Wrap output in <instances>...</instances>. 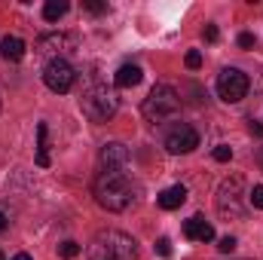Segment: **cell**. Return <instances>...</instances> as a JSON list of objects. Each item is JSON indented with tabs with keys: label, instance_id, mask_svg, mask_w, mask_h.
Instances as JSON below:
<instances>
[{
	"label": "cell",
	"instance_id": "1",
	"mask_svg": "<svg viewBox=\"0 0 263 260\" xmlns=\"http://www.w3.org/2000/svg\"><path fill=\"white\" fill-rule=\"evenodd\" d=\"M92 193H95V202L104 211H117L120 214V211H129L132 205L138 202L141 187H138V181H132L123 169H101V175L92 184Z\"/></svg>",
	"mask_w": 263,
	"mask_h": 260
},
{
	"label": "cell",
	"instance_id": "2",
	"mask_svg": "<svg viewBox=\"0 0 263 260\" xmlns=\"http://www.w3.org/2000/svg\"><path fill=\"white\" fill-rule=\"evenodd\" d=\"M89 260H135L138 257V242L123 230H101L86 248Z\"/></svg>",
	"mask_w": 263,
	"mask_h": 260
},
{
	"label": "cell",
	"instance_id": "3",
	"mask_svg": "<svg viewBox=\"0 0 263 260\" xmlns=\"http://www.w3.org/2000/svg\"><path fill=\"white\" fill-rule=\"evenodd\" d=\"M80 107H83V117H86V120H92V123H107V120L117 114L120 98H117V92H114V89H107V86L95 83V86H89V89L83 92Z\"/></svg>",
	"mask_w": 263,
	"mask_h": 260
},
{
	"label": "cell",
	"instance_id": "4",
	"mask_svg": "<svg viewBox=\"0 0 263 260\" xmlns=\"http://www.w3.org/2000/svg\"><path fill=\"white\" fill-rule=\"evenodd\" d=\"M144 117L156 126V123H162V120H168V117H175L178 110H181V95H178V89H172L168 83H159V86H153L150 89V95L144 98Z\"/></svg>",
	"mask_w": 263,
	"mask_h": 260
},
{
	"label": "cell",
	"instance_id": "5",
	"mask_svg": "<svg viewBox=\"0 0 263 260\" xmlns=\"http://www.w3.org/2000/svg\"><path fill=\"white\" fill-rule=\"evenodd\" d=\"M242 193H245V178H242V175L227 178V181L220 184V190H217V211H220L223 217H233V220L245 217Z\"/></svg>",
	"mask_w": 263,
	"mask_h": 260
},
{
	"label": "cell",
	"instance_id": "6",
	"mask_svg": "<svg viewBox=\"0 0 263 260\" xmlns=\"http://www.w3.org/2000/svg\"><path fill=\"white\" fill-rule=\"evenodd\" d=\"M217 95H220V101H227V104H236V101H242L245 95H248V73H242L239 67H223L220 73H217Z\"/></svg>",
	"mask_w": 263,
	"mask_h": 260
},
{
	"label": "cell",
	"instance_id": "7",
	"mask_svg": "<svg viewBox=\"0 0 263 260\" xmlns=\"http://www.w3.org/2000/svg\"><path fill=\"white\" fill-rule=\"evenodd\" d=\"M73 80H77V73H73V67L67 65L65 59L49 62L46 70H43V83H46V89H49V92H59V95H65V92L73 89Z\"/></svg>",
	"mask_w": 263,
	"mask_h": 260
},
{
	"label": "cell",
	"instance_id": "8",
	"mask_svg": "<svg viewBox=\"0 0 263 260\" xmlns=\"http://www.w3.org/2000/svg\"><path fill=\"white\" fill-rule=\"evenodd\" d=\"M77 37L73 34H43L40 40H37V49L43 52V55H49V62H55V59H65L67 52H73L77 49Z\"/></svg>",
	"mask_w": 263,
	"mask_h": 260
},
{
	"label": "cell",
	"instance_id": "9",
	"mask_svg": "<svg viewBox=\"0 0 263 260\" xmlns=\"http://www.w3.org/2000/svg\"><path fill=\"white\" fill-rule=\"evenodd\" d=\"M199 147V132L193 126H175V129L165 135V150L168 153H175V156H181V153H193Z\"/></svg>",
	"mask_w": 263,
	"mask_h": 260
},
{
	"label": "cell",
	"instance_id": "10",
	"mask_svg": "<svg viewBox=\"0 0 263 260\" xmlns=\"http://www.w3.org/2000/svg\"><path fill=\"white\" fill-rule=\"evenodd\" d=\"M129 162V147L120 144V141H110L101 147V165L104 169H126Z\"/></svg>",
	"mask_w": 263,
	"mask_h": 260
},
{
	"label": "cell",
	"instance_id": "11",
	"mask_svg": "<svg viewBox=\"0 0 263 260\" xmlns=\"http://www.w3.org/2000/svg\"><path fill=\"white\" fill-rule=\"evenodd\" d=\"M184 236L193 239V242H211L214 239V227L202 214H193L190 220H184Z\"/></svg>",
	"mask_w": 263,
	"mask_h": 260
},
{
	"label": "cell",
	"instance_id": "12",
	"mask_svg": "<svg viewBox=\"0 0 263 260\" xmlns=\"http://www.w3.org/2000/svg\"><path fill=\"white\" fill-rule=\"evenodd\" d=\"M156 202H159V208L175 211V208H181L187 202V187L184 184H175V187H168V190H162V193L156 196Z\"/></svg>",
	"mask_w": 263,
	"mask_h": 260
},
{
	"label": "cell",
	"instance_id": "13",
	"mask_svg": "<svg viewBox=\"0 0 263 260\" xmlns=\"http://www.w3.org/2000/svg\"><path fill=\"white\" fill-rule=\"evenodd\" d=\"M25 40L22 37H15V34H9V37H3L0 40V55L6 59V62H22L25 59Z\"/></svg>",
	"mask_w": 263,
	"mask_h": 260
},
{
	"label": "cell",
	"instance_id": "14",
	"mask_svg": "<svg viewBox=\"0 0 263 260\" xmlns=\"http://www.w3.org/2000/svg\"><path fill=\"white\" fill-rule=\"evenodd\" d=\"M141 77H144V70H141L138 65H123L117 73H114V83H117L120 89H132V86L141 83Z\"/></svg>",
	"mask_w": 263,
	"mask_h": 260
},
{
	"label": "cell",
	"instance_id": "15",
	"mask_svg": "<svg viewBox=\"0 0 263 260\" xmlns=\"http://www.w3.org/2000/svg\"><path fill=\"white\" fill-rule=\"evenodd\" d=\"M67 9H70L67 0H46V6H43V18H46V22H59Z\"/></svg>",
	"mask_w": 263,
	"mask_h": 260
},
{
	"label": "cell",
	"instance_id": "16",
	"mask_svg": "<svg viewBox=\"0 0 263 260\" xmlns=\"http://www.w3.org/2000/svg\"><path fill=\"white\" fill-rule=\"evenodd\" d=\"M211 156H214L217 162H230V159H233V147H230V144H217V147L211 150Z\"/></svg>",
	"mask_w": 263,
	"mask_h": 260
},
{
	"label": "cell",
	"instance_id": "17",
	"mask_svg": "<svg viewBox=\"0 0 263 260\" xmlns=\"http://www.w3.org/2000/svg\"><path fill=\"white\" fill-rule=\"evenodd\" d=\"M59 254H62V257H65V260H73V257H77V254H80V245L67 239V242H62V245H59Z\"/></svg>",
	"mask_w": 263,
	"mask_h": 260
},
{
	"label": "cell",
	"instance_id": "18",
	"mask_svg": "<svg viewBox=\"0 0 263 260\" xmlns=\"http://www.w3.org/2000/svg\"><path fill=\"white\" fill-rule=\"evenodd\" d=\"M184 62H187L190 70H199V67H202V52H199V49H190V52L184 55Z\"/></svg>",
	"mask_w": 263,
	"mask_h": 260
},
{
	"label": "cell",
	"instance_id": "19",
	"mask_svg": "<svg viewBox=\"0 0 263 260\" xmlns=\"http://www.w3.org/2000/svg\"><path fill=\"white\" fill-rule=\"evenodd\" d=\"M236 43H239V46H242V49H254V43H257V37H254V34H251V31H242V34H239V40H236Z\"/></svg>",
	"mask_w": 263,
	"mask_h": 260
},
{
	"label": "cell",
	"instance_id": "20",
	"mask_svg": "<svg viewBox=\"0 0 263 260\" xmlns=\"http://www.w3.org/2000/svg\"><path fill=\"white\" fill-rule=\"evenodd\" d=\"M236 245H239V242H236V236H223V239L217 242V251H220V254H230Z\"/></svg>",
	"mask_w": 263,
	"mask_h": 260
},
{
	"label": "cell",
	"instance_id": "21",
	"mask_svg": "<svg viewBox=\"0 0 263 260\" xmlns=\"http://www.w3.org/2000/svg\"><path fill=\"white\" fill-rule=\"evenodd\" d=\"M156 254L159 257H172V242L162 236V239H156Z\"/></svg>",
	"mask_w": 263,
	"mask_h": 260
},
{
	"label": "cell",
	"instance_id": "22",
	"mask_svg": "<svg viewBox=\"0 0 263 260\" xmlns=\"http://www.w3.org/2000/svg\"><path fill=\"white\" fill-rule=\"evenodd\" d=\"M248 202H251L254 208H263V184H257V187L248 193Z\"/></svg>",
	"mask_w": 263,
	"mask_h": 260
},
{
	"label": "cell",
	"instance_id": "23",
	"mask_svg": "<svg viewBox=\"0 0 263 260\" xmlns=\"http://www.w3.org/2000/svg\"><path fill=\"white\" fill-rule=\"evenodd\" d=\"M83 6H86L89 12H95V15H101V12H107V3H98V0H83Z\"/></svg>",
	"mask_w": 263,
	"mask_h": 260
},
{
	"label": "cell",
	"instance_id": "24",
	"mask_svg": "<svg viewBox=\"0 0 263 260\" xmlns=\"http://www.w3.org/2000/svg\"><path fill=\"white\" fill-rule=\"evenodd\" d=\"M217 37H220L217 25H205V40H208V43H217Z\"/></svg>",
	"mask_w": 263,
	"mask_h": 260
},
{
	"label": "cell",
	"instance_id": "25",
	"mask_svg": "<svg viewBox=\"0 0 263 260\" xmlns=\"http://www.w3.org/2000/svg\"><path fill=\"white\" fill-rule=\"evenodd\" d=\"M248 132H251L254 138H263V123H254V120H251V126H248Z\"/></svg>",
	"mask_w": 263,
	"mask_h": 260
},
{
	"label": "cell",
	"instance_id": "26",
	"mask_svg": "<svg viewBox=\"0 0 263 260\" xmlns=\"http://www.w3.org/2000/svg\"><path fill=\"white\" fill-rule=\"evenodd\" d=\"M6 227H9V220H6V214H0V233H3Z\"/></svg>",
	"mask_w": 263,
	"mask_h": 260
},
{
	"label": "cell",
	"instance_id": "27",
	"mask_svg": "<svg viewBox=\"0 0 263 260\" xmlns=\"http://www.w3.org/2000/svg\"><path fill=\"white\" fill-rule=\"evenodd\" d=\"M12 260H34V257H31V254H25V251H22V254H15V257H12Z\"/></svg>",
	"mask_w": 263,
	"mask_h": 260
},
{
	"label": "cell",
	"instance_id": "28",
	"mask_svg": "<svg viewBox=\"0 0 263 260\" xmlns=\"http://www.w3.org/2000/svg\"><path fill=\"white\" fill-rule=\"evenodd\" d=\"M257 162H260V169H263V147H260V153H257Z\"/></svg>",
	"mask_w": 263,
	"mask_h": 260
},
{
	"label": "cell",
	"instance_id": "29",
	"mask_svg": "<svg viewBox=\"0 0 263 260\" xmlns=\"http://www.w3.org/2000/svg\"><path fill=\"white\" fill-rule=\"evenodd\" d=\"M0 260H6V257H3V251H0Z\"/></svg>",
	"mask_w": 263,
	"mask_h": 260
}]
</instances>
